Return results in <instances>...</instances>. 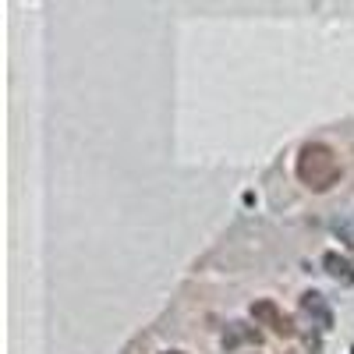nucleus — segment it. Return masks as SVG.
<instances>
[{
    "instance_id": "obj_1",
    "label": "nucleus",
    "mask_w": 354,
    "mask_h": 354,
    "mask_svg": "<svg viewBox=\"0 0 354 354\" xmlns=\"http://www.w3.org/2000/svg\"><path fill=\"white\" fill-rule=\"evenodd\" d=\"M340 160L337 153L330 149V145H322V142H308L301 156H298V177H301V185H308L312 192H326L340 181Z\"/></svg>"
},
{
    "instance_id": "obj_2",
    "label": "nucleus",
    "mask_w": 354,
    "mask_h": 354,
    "mask_svg": "<svg viewBox=\"0 0 354 354\" xmlns=\"http://www.w3.org/2000/svg\"><path fill=\"white\" fill-rule=\"evenodd\" d=\"M252 319L262 322V326H270L277 337H294V322H290V315H283L277 308V301H255L252 305Z\"/></svg>"
},
{
    "instance_id": "obj_3",
    "label": "nucleus",
    "mask_w": 354,
    "mask_h": 354,
    "mask_svg": "<svg viewBox=\"0 0 354 354\" xmlns=\"http://www.w3.org/2000/svg\"><path fill=\"white\" fill-rule=\"evenodd\" d=\"M301 312L308 315V319H315L322 330H330V322H333V315H330V308H326V298L322 294H315V290H308L305 298H301Z\"/></svg>"
},
{
    "instance_id": "obj_4",
    "label": "nucleus",
    "mask_w": 354,
    "mask_h": 354,
    "mask_svg": "<svg viewBox=\"0 0 354 354\" xmlns=\"http://www.w3.org/2000/svg\"><path fill=\"white\" fill-rule=\"evenodd\" d=\"M322 266H326V273H330L333 280H340V283H354V266H351L347 259H340L337 252H326V255H322Z\"/></svg>"
},
{
    "instance_id": "obj_5",
    "label": "nucleus",
    "mask_w": 354,
    "mask_h": 354,
    "mask_svg": "<svg viewBox=\"0 0 354 354\" xmlns=\"http://www.w3.org/2000/svg\"><path fill=\"white\" fill-rule=\"evenodd\" d=\"M337 230H340V234H344V238H347V245H351V248H354V223H340V227H337Z\"/></svg>"
},
{
    "instance_id": "obj_6",
    "label": "nucleus",
    "mask_w": 354,
    "mask_h": 354,
    "mask_svg": "<svg viewBox=\"0 0 354 354\" xmlns=\"http://www.w3.org/2000/svg\"><path fill=\"white\" fill-rule=\"evenodd\" d=\"M163 354H185V351H163Z\"/></svg>"
}]
</instances>
